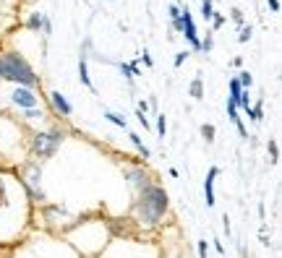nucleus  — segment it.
<instances>
[{
	"mask_svg": "<svg viewBox=\"0 0 282 258\" xmlns=\"http://www.w3.org/2000/svg\"><path fill=\"white\" fill-rule=\"evenodd\" d=\"M34 206L16 167L0 164V248H11L32 229Z\"/></svg>",
	"mask_w": 282,
	"mask_h": 258,
	"instance_id": "nucleus-1",
	"label": "nucleus"
},
{
	"mask_svg": "<svg viewBox=\"0 0 282 258\" xmlns=\"http://www.w3.org/2000/svg\"><path fill=\"white\" fill-rule=\"evenodd\" d=\"M8 258H84L66 237L50 235L44 229H29L16 245H11Z\"/></svg>",
	"mask_w": 282,
	"mask_h": 258,
	"instance_id": "nucleus-2",
	"label": "nucleus"
},
{
	"mask_svg": "<svg viewBox=\"0 0 282 258\" xmlns=\"http://www.w3.org/2000/svg\"><path fill=\"white\" fill-rule=\"evenodd\" d=\"M167 211H170V196H167V190L154 180L152 185H147L144 190L136 193L133 209H131V222L139 229H154L165 222Z\"/></svg>",
	"mask_w": 282,
	"mask_h": 258,
	"instance_id": "nucleus-3",
	"label": "nucleus"
},
{
	"mask_svg": "<svg viewBox=\"0 0 282 258\" xmlns=\"http://www.w3.org/2000/svg\"><path fill=\"white\" fill-rule=\"evenodd\" d=\"M63 237L84 258H89V256H99L102 248L110 243V229H107L102 219H79Z\"/></svg>",
	"mask_w": 282,
	"mask_h": 258,
	"instance_id": "nucleus-4",
	"label": "nucleus"
},
{
	"mask_svg": "<svg viewBox=\"0 0 282 258\" xmlns=\"http://www.w3.org/2000/svg\"><path fill=\"white\" fill-rule=\"evenodd\" d=\"M0 81H8L13 86H26V89H37L40 73H34L32 63L16 50H3L0 52Z\"/></svg>",
	"mask_w": 282,
	"mask_h": 258,
	"instance_id": "nucleus-5",
	"label": "nucleus"
},
{
	"mask_svg": "<svg viewBox=\"0 0 282 258\" xmlns=\"http://www.w3.org/2000/svg\"><path fill=\"white\" fill-rule=\"evenodd\" d=\"M68 131L60 125H50V128H34L26 138V151H29V159L34 162H47L58 154V149L66 144Z\"/></svg>",
	"mask_w": 282,
	"mask_h": 258,
	"instance_id": "nucleus-6",
	"label": "nucleus"
},
{
	"mask_svg": "<svg viewBox=\"0 0 282 258\" xmlns=\"http://www.w3.org/2000/svg\"><path fill=\"white\" fill-rule=\"evenodd\" d=\"M26 136L24 133V125L19 117L8 115V112H0V156L3 159H13L16 154H21L29 159V151H26Z\"/></svg>",
	"mask_w": 282,
	"mask_h": 258,
	"instance_id": "nucleus-7",
	"label": "nucleus"
},
{
	"mask_svg": "<svg viewBox=\"0 0 282 258\" xmlns=\"http://www.w3.org/2000/svg\"><path fill=\"white\" fill-rule=\"evenodd\" d=\"M97 258H160V248L133 237H110Z\"/></svg>",
	"mask_w": 282,
	"mask_h": 258,
	"instance_id": "nucleus-8",
	"label": "nucleus"
},
{
	"mask_svg": "<svg viewBox=\"0 0 282 258\" xmlns=\"http://www.w3.org/2000/svg\"><path fill=\"white\" fill-rule=\"evenodd\" d=\"M16 175H19L21 185L29 196L32 206H44L47 204V193L42 188V162H34V159H26L21 164H16Z\"/></svg>",
	"mask_w": 282,
	"mask_h": 258,
	"instance_id": "nucleus-9",
	"label": "nucleus"
},
{
	"mask_svg": "<svg viewBox=\"0 0 282 258\" xmlns=\"http://www.w3.org/2000/svg\"><path fill=\"white\" fill-rule=\"evenodd\" d=\"M121 170H123L125 183H128L131 190H133V196H136L139 190H144L147 185H152V183H154V175L149 172L147 164H131V162H125V164H121Z\"/></svg>",
	"mask_w": 282,
	"mask_h": 258,
	"instance_id": "nucleus-10",
	"label": "nucleus"
},
{
	"mask_svg": "<svg viewBox=\"0 0 282 258\" xmlns=\"http://www.w3.org/2000/svg\"><path fill=\"white\" fill-rule=\"evenodd\" d=\"M8 102L13 110H32V107H42V97L37 94V89H26V86H13L8 91Z\"/></svg>",
	"mask_w": 282,
	"mask_h": 258,
	"instance_id": "nucleus-11",
	"label": "nucleus"
},
{
	"mask_svg": "<svg viewBox=\"0 0 282 258\" xmlns=\"http://www.w3.org/2000/svg\"><path fill=\"white\" fill-rule=\"evenodd\" d=\"M180 21H183V29H180V34L188 39V44L194 50H201V37H199V29H196V24H194V16H191L188 8H183L180 11Z\"/></svg>",
	"mask_w": 282,
	"mask_h": 258,
	"instance_id": "nucleus-12",
	"label": "nucleus"
},
{
	"mask_svg": "<svg viewBox=\"0 0 282 258\" xmlns=\"http://www.w3.org/2000/svg\"><path fill=\"white\" fill-rule=\"evenodd\" d=\"M47 102H50V110H52V115H58V117H63V120H68L71 115H74V105L68 102L66 97L60 94V91H47Z\"/></svg>",
	"mask_w": 282,
	"mask_h": 258,
	"instance_id": "nucleus-13",
	"label": "nucleus"
},
{
	"mask_svg": "<svg viewBox=\"0 0 282 258\" xmlns=\"http://www.w3.org/2000/svg\"><path fill=\"white\" fill-rule=\"evenodd\" d=\"M217 178H220V167L217 164H212L209 167V172H206V180H204V201H206V206L212 209L214 206V183H217Z\"/></svg>",
	"mask_w": 282,
	"mask_h": 258,
	"instance_id": "nucleus-14",
	"label": "nucleus"
},
{
	"mask_svg": "<svg viewBox=\"0 0 282 258\" xmlns=\"http://www.w3.org/2000/svg\"><path fill=\"white\" fill-rule=\"evenodd\" d=\"M79 81H81V86H86L89 91H97L92 84V76H89V66H86V42H84L81 55H79Z\"/></svg>",
	"mask_w": 282,
	"mask_h": 258,
	"instance_id": "nucleus-15",
	"label": "nucleus"
},
{
	"mask_svg": "<svg viewBox=\"0 0 282 258\" xmlns=\"http://www.w3.org/2000/svg\"><path fill=\"white\" fill-rule=\"evenodd\" d=\"M19 120L21 123H47V110H44V107L24 110V112H19Z\"/></svg>",
	"mask_w": 282,
	"mask_h": 258,
	"instance_id": "nucleus-16",
	"label": "nucleus"
},
{
	"mask_svg": "<svg viewBox=\"0 0 282 258\" xmlns=\"http://www.w3.org/2000/svg\"><path fill=\"white\" fill-rule=\"evenodd\" d=\"M42 18H44V13H40V11H32L29 16H26L24 26H26L29 32H40V29H42Z\"/></svg>",
	"mask_w": 282,
	"mask_h": 258,
	"instance_id": "nucleus-17",
	"label": "nucleus"
},
{
	"mask_svg": "<svg viewBox=\"0 0 282 258\" xmlns=\"http://www.w3.org/2000/svg\"><path fill=\"white\" fill-rule=\"evenodd\" d=\"M128 141L136 146V151H139L141 156H144V159H149V156H152V151H149V146L147 144H144L141 141V138H139V133H133V131H128Z\"/></svg>",
	"mask_w": 282,
	"mask_h": 258,
	"instance_id": "nucleus-18",
	"label": "nucleus"
},
{
	"mask_svg": "<svg viewBox=\"0 0 282 258\" xmlns=\"http://www.w3.org/2000/svg\"><path fill=\"white\" fill-rule=\"evenodd\" d=\"M188 94L194 97V99H204V81H201V76H196L194 81H191Z\"/></svg>",
	"mask_w": 282,
	"mask_h": 258,
	"instance_id": "nucleus-19",
	"label": "nucleus"
},
{
	"mask_svg": "<svg viewBox=\"0 0 282 258\" xmlns=\"http://www.w3.org/2000/svg\"><path fill=\"white\" fill-rule=\"evenodd\" d=\"M245 115H248L253 123H259L261 117H264V99H259L256 105H251V110H248V112H245Z\"/></svg>",
	"mask_w": 282,
	"mask_h": 258,
	"instance_id": "nucleus-20",
	"label": "nucleus"
},
{
	"mask_svg": "<svg viewBox=\"0 0 282 258\" xmlns=\"http://www.w3.org/2000/svg\"><path fill=\"white\" fill-rule=\"evenodd\" d=\"M199 131H201V138H204L206 144H214V138H217V136H214V133H217V128H214L212 123H204L201 128H199Z\"/></svg>",
	"mask_w": 282,
	"mask_h": 258,
	"instance_id": "nucleus-21",
	"label": "nucleus"
},
{
	"mask_svg": "<svg viewBox=\"0 0 282 258\" xmlns=\"http://www.w3.org/2000/svg\"><path fill=\"white\" fill-rule=\"evenodd\" d=\"M105 120H110V123H113V125H118V128H125V125H128V120H125L123 115L113 112V110H107V112H105Z\"/></svg>",
	"mask_w": 282,
	"mask_h": 258,
	"instance_id": "nucleus-22",
	"label": "nucleus"
},
{
	"mask_svg": "<svg viewBox=\"0 0 282 258\" xmlns=\"http://www.w3.org/2000/svg\"><path fill=\"white\" fill-rule=\"evenodd\" d=\"M267 154H269V162H272V164H277V162H280V146H277L275 138H269V144H267Z\"/></svg>",
	"mask_w": 282,
	"mask_h": 258,
	"instance_id": "nucleus-23",
	"label": "nucleus"
},
{
	"mask_svg": "<svg viewBox=\"0 0 282 258\" xmlns=\"http://www.w3.org/2000/svg\"><path fill=\"white\" fill-rule=\"evenodd\" d=\"M212 16H214V0H201V18L212 21Z\"/></svg>",
	"mask_w": 282,
	"mask_h": 258,
	"instance_id": "nucleus-24",
	"label": "nucleus"
},
{
	"mask_svg": "<svg viewBox=\"0 0 282 258\" xmlns=\"http://www.w3.org/2000/svg\"><path fill=\"white\" fill-rule=\"evenodd\" d=\"M235 78H238L241 89H251V86H253V76H251L248 71H241V73H238V76H235Z\"/></svg>",
	"mask_w": 282,
	"mask_h": 258,
	"instance_id": "nucleus-25",
	"label": "nucleus"
},
{
	"mask_svg": "<svg viewBox=\"0 0 282 258\" xmlns=\"http://www.w3.org/2000/svg\"><path fill=\"white\" fill-rule=\"evenodd\" d=\"M157 133H160V138H165V133H167V117H165V112L157 115Z\"/></svg>",
	"mask_w": 282,
	"mask_h": 258,
	"instance_id": "nucleus-26",
	"label": "nucleus"
},
{
	"mask_svg": "<svg viewBox=\"0 0 282 258\" xmlns=\"http://www.w3.org/2000/svg\"><path fill=\"white\" fill-rule=\"evenodd\" d=\"M196 253H199V258H206L209 256V243L206 240H199L196 243Z\"/></svg>",
	"mask_w": 282,
	"mask_h": 258,
	"instance_id": "nucleus-27",
	"label": "nucleus"
},
{
	"mask_svg": "<svg viewBox=\"0 0 282 258\" xmlns=\"http://www.w3.org/2000/svg\"><path fill=\"white\" fill-rule=\"evenodd\" d=\"M209 24H212V29H214V32H217V29H222V26H225V16H222V13H214Z\"/></svg>",
	"mask_w": 282,
	"mask_h": 258,
	"instance_id": "nucleus-28",
	"label": "nucleus"
},
{
	"mask_svg": "<svg viewBox=\"0 0 282 258\" xmlns=\"http://www.w3.org/2000/svg\"><path fill=\"white\" fill-rule=\"evenodd\" d=\"M253 37V26H241V37H238V42H248Z\"/></svg>",
	"mask_w": 282,
	"mask_h": 258,
	"instance_id": "nucleus-29",
	"label": "nucleus"
},
{
	"mask_svg": "<svg viewBox=\"0 0 282 258\" xmlns=\"http://www.w3.org/2000/svg\"><path fill=\"white\" fill-rule=\"evenodd\" d=\"M188 55H191L188 50H183V52H178V55H175V60H172V66H175V68H180V66H183V63L188 60Z\"/></svg>",
	"mask_w": 282,
	"mask_h": 258,
	"instance_id": "nucleus-30",
	"label": "nucleus"
},
{
	"mask_svg": "<svg viewBox=\"0 0 282 258\" xmlns=\"http://www.w3.org/2000/svg\"><path fill=\"white\" fill-rule=\"evenodd\" d=\"M212 47H214V39H212V32H209L204 39H201V50L204 52H212Z\"/></svg>",
	"mask_w": 282,
	"mask_h": 258,
	"instance_id": "nucleus-31",
	"label": "nucleus"
},
{
	"mask_svg": "<svg viewBox=\"0 0 282 258\" xmlns=\"http://www.w3.org/2000/svg\"><path fill=\"white\" fill-rule=\"evenodd\" d=\"M42 34H44V37H50V34H52V21H50V16H44V18H42Z\"/></svg>",
	"mask_w": 282,
	"mask_h": 258,
	"instance_id": "nucleus-32",
	"label": "nucleus"
},
{
	"mask_svg": "<svg viewBox=\"0 0 282 258\" xmlns=\"http://www.w3.org/2000/svg\"><path fill=\"white\" fill-rule=\"evenodd\" d=\"M118 71H121V73H123V76H125V78H128V81L133 78V76H131V68H128V63H118Z\"/></svg>",
	"mask_w": 282,
	"mask_h": 258,
	"instance_id": "nucleus-33",
	"label": "nucleus"
},
{
	"mask_svg": "<svg viewBox=\"0 0 282 258\" xmlns=\"http://www.w3.org/2000/svg\"><path fill=\"white\" fill-rule=\"evenodd\" d=\"M167 11H170V21H175V18L180 16V11H183V8H180V5L175 3V5H170V8H167Z\"/></svg>",
	"mask_w": 282,
	"mask_h": 258,
	"instance_id": "nucleus-34",
	"label": "nucleus"
},
{
	"mask_svg": "<svg viewBox=\"0 0 282 258\" xmlns=\"http://www.w3.org/2000/svg\"><path fill=\"white\" fill-rule=\"evenodd\" d=\"M128 68H131V76H141V68H139V60H131V63H128Z\"/></svg>",
	"mask_w": 282,
	"mask_h": 258,
	"instance_id": "nucleus-35",
	"label": "nucleus"
},
{
	"mask_svg": "<svg viewBox=\"0 0 282 258\" xmlns=\"http://www.w3.org/2000/svg\"><path fill=\"white\" fill-rule=\"evenodd\" d=\"M230 16H233V21H235V24H243V11H241V8H233V13H230Z\"/></svg>",
	"mask_w": 282,
	"mask_h": 258,
	"instance_id": "nucleus-36",
	"label": "nucleus"
},
{
	"mask_svg": "<svg viewBox=\"0 0 282 258\" xmlns=\"http://www.w3.org/2000/svg\"><path fill=\"white\" fill-rule=\"evenodd\" d=\"M267 8L272 13H280V0H267Z\"/></svg>",
	"mask_w": 282,
	"mask_h": 258,
	"instance_id": "nucleus-37",
	"label": "nucleus"
},
{
	"mask_svg": "<svg viewBox=\"0 0 282 258\" xmlns=\"http://www.w3.org/2000/svg\"><path fill=\"white\" fill-rule=\"evenodd\" d=\"M136 120H139L144 128H149V120H147V115H144V112H139V110H136Z\"/></svg>",
	"mask_w": 282,
	"mask_h": 258,
	"instance_id": "nucleus-38",
	"label": "nucleus"
},
{
	"mask_svg": "<svg viewBox=\"0 0 282 258\" xmlns=\"http://www.w3.org/2000/svg\"><path fill=\"white\" fill-rule=\"evenodd\" d=\"M141 60H144V66H147V68H152V66H154V60H152V55H149L147 50H144V55H141Z\"/></svg>",
	"mask_w": 282,
	"mask_h": 258,
	"instance_id": "nucleus-39",
	"label": "nucleus"
},
{
	"mask_svg": "<svg viewBox=\"0 0 282 258\" xmlns=\"http://www.w3.org/2000/svg\"><path fill=\"white\" fill-rule=\"evenodd\" d=\"M147 110H149V102H147V99H139V112L147 115Z\"/></svg>",
	"mask_w": 282,
	"mask_h": 258,
	"instance_id": "nucleus-40",
	"label": "nucleus"
},
{
	"mask_svg": "<svg viewBox=\"0 0 282 258\" xmlns=\"http://www.w3.org/2000/svg\"><path fill=\"white\" fill-rule=\"evenodd\" d=\"M214 251H217V253H220V256H225V245H222L220 240H214Z\"/></svg>",
	"mask_w": 282,
	"mask_h": 258,
	"instance_id": "nucleus-41",
	"label": "nucleus"
},
{
	"mask_svg": "<svg viewBox=\"0 0 282 258\" xmlns=\"http://www.w3.org/2000/svg\"><path fill=\"white\" fill-rule=\"evenodd\" d=\"M3 8H5V0H0V13H5V11H3Z\"/></svg>",
	"mask_w": 282,
	"mask_h": 258,
	"instance_id": "nucleus-42",
	"label": "nucleus"
}]
</instances>
